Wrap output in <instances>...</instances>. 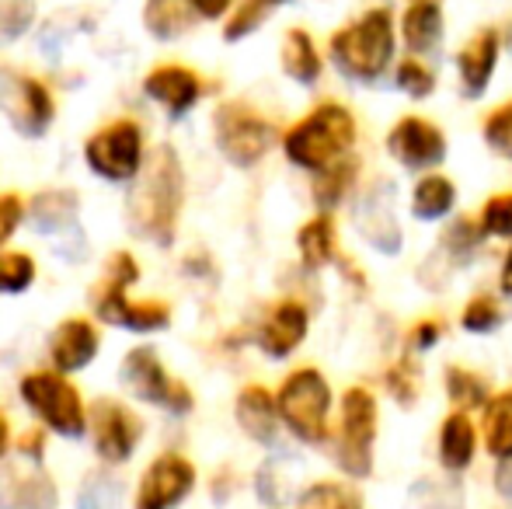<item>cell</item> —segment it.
<instances>
[{"instance_id":"cell-24","label":"cell","mask_w":512,"mask_h":509,"mask_svg":"<svg viewBox=\"0 0 512 509\" xmlns=\"http://www.w3.org/2000/svg\"><path fill=\"white\" fill-rule=\"evenodd\" d=\"M49 353H53L56 370L63 374H74V370H84L98 353V332L91 321L84 318H67L49 339Z\"/></svg>"},{"instance_id":"cell-22","label":"cell","mask_w":512,"mask_h":509,"mask_svg":"<svg viewBox=\"0 0 512 509\" xmlns=\"http://www.w3.org/2000/svg\"><path fill=\"white\" fill-rule=\"evenodd\" d=\"M234 419L237 426L244 429V436L255 443H276L279 436V426H283V419H279V405H276V394L269 391V387L262 384H248L237 391V401H234Z\"/></svg>"},{"instance_id":"cell-27","label":"cell","mask_w":512,"mask_h":509,"mask_svg":"<svg viewBox=\"0 0 512 509\" xmlns=\"http://www.w3.org/2000/svg\"><path fill=\"white\" fill-rule=\"evenodd\" d=\"M457 206V182L443 171H425L411 185V217L415 220H446Z\"/></svg>"},{"instance_id":"cell-33","label":"cell","mask_w":512,"mask_h":509,"mask_svg":"<svg viewBox=\"0 0 512 509\" xmlns=\"http://www.w3.org/2000/svg\"><path fill=\"white\" fill-rule=\"evenodd\" d=\"M286 4H293V0H237L234 11L227 14V25H223V39L227 42L248 39V35H255Z\"/></svg>"},{"instance_id":"cell-9","label":"cell","mask_w":512,"mask_h":509,"mask_svg":"<svg viewBox=\"0 0 512 509\" xmlns=\"http://www.w3.org/2000/svg\"><path fill=\"white\" fill-rule=\"evenodd\" d=\"M21 398L28 401L35 415L60 436H81L84 433V401L81 391L63 377V370H35L21 381Z\"/></svg>"},{"instance_id":"cell-13","label":"cell","mask_w":512,"mask_h":509,"mask_svg":"<svg viewBox=\"0 0 512 509\" xmlns=\"http://www.w3.org/2000/svg\"><path fill=\"white\" fill-rule=\"evenodd\" d=\"M502 49H506V35L495 25H481L474 28L464 39V46L453 56V70H457V88L467 102H478L488 95L495 74H499L502 63Z\"/></svg>"},{"instance_id":"cell-26","label":"cell","mask_w":512,"mask_h":509,"mask_svg":"<svg viewBox=\"0 0 512 509\" xmlns=\"http://www.w3.org/2000/svg\"><path fill=\"white\" fill-rule=\"evenodd\" d=\"M485 241L488 234L481 231V220L471 217V213H460L439 231L436 255L446 262V269H460V265H471L478 252H485Z\"/></svg>"},{"instance_id":"cell-34","label":"cell","mask_w":512,"mask_h":509,"mask_svg":"<svg viewBox=\"0 0 512 509\" xmlns=\"http://www.w3.org/2000/svg\"><path fill=\"white\" fill-rule=\"evenodd\" d=\"M422 387H425V377H422V367L415 363V353H405L384 370V391L398 401L401 408H415L418 398H422Z\"/></svg>"},{"instance_id":"cell-31","label":"cell","mask_w":512,"mask_h":509,"mask_svg":"<svg viewBox=\"0 0 512 509\" xmlns=\"http://www.w3.org/2000/svg\"><path fill=\"white\" fill-rule=\"evenodd\" d=\"M196 18L199 14L192 11L189 0H147V7H143V25L161 42L182 39L196 25Z\"/></svg>"},{"instance_id":"cell-11","label":"cell","mask_w":512,"mask_h":509,"mask_svg":"<svg viewBox=\"0 0 512 509\" xmlns=\"http://www.w3.org/2000/svg\"><path fill=\"white\" fill-rule=\"evenodd\" d=\"M84 157L108 182H133L143 168V129L133 119H115L84 143Z\"/></svg>"},{"instance_id":"cell-15","label":"cell","mask_w":512,"mask_h":509,"mask_svg":"<svg viewBox=\"0 0 512 509\" xmlns=\"http://www.w3.org/2000/svg\"><path fill=\"white\" fill-rule=\"evenodd\" d=\"M196 489V468L182 454H161L140 478L133 509H175Z\"/></svg>"},{"instance_id":"cell-5","label":"cell","mask_w":512,"mask_h":509,"mask_svg":"<svg viewBox=\"0 0 512 509\" xmlns=\"http://www.w3.org/2000/svg\"><path fill=\"white\" fill-rule=\"evenodd\" d=\"M380 436V401L370 387L352 384L338 401L335 426V464L345 478L363 482L373 475V454Z\"/></svg>"},{"instance_id":"cell-21","label":"cell","mask_w":512,"mask_h":509,"mask_svg":"<svg viewBox=\"0 0 512 509\" xmlns=\"http://www.w3.org/2000/svg\"><path fill=\"white\" fill-rule=\"evenodd\" d=\"M143 91L157 105H164L171 116H185L203 98V77L192 67H182V63H161V67H154L147 74Z\"/></svg>"},{"instance_id":"cell-1","label":"cell","mask_w":512,"mask_h":509,"mask_svg":"<svg viewBox=\"0 0 512 509\" xmlns=\"http://www.w3.org/2000/svg\"><path fill=\"white\" fill-rule=\"evenodd\" d=\"M398 14L387 4H370L328 35V60L345 81L373 88L398 63Z\"/></svg>"},{"instance_id":"cell-16","label":"cell","mask_w":512,"mask_h":509,"mask_svg":"<svg viewBox=\"0 0 512 509\" xmlns=\"http://www.w3.org/2000/svg\"><path fill=\"white\" fill-rule=\"evenodd\" d=\"M0 509H56L53 478L35 457L11 461L0 468Z\"/></svg>"},{"instance_id":"cell-43","label":"cell","mask_w":512,"mask_h":509,"mask_svg":"<svg viewBox=\"0 0 512 509\" xmlns=\"http://www.w3.org/2000/svg\"><path fill=\"white\" fill-rule=\"evenodd\" d=\"M21 217H25V203H21L18 196H0V248L7 245V238H11L14 231H18Z\"/></svg>"},{"instance_id":"cell-46","label":"cell","mask_w":512,"mask_h":509,"mask_svg":"<svg viewBox=\"0 0 512 509\" xmlns=\"http://www.w3.org/2000/svg\"><path fill=\"white\" fill-rule=\"evenodd\" d=\"M422 489H425V503L418 509H460L450 496H446V492L432 489V482H422Z\"/></svg>"},{"instance_id":"cell-7","label":"cell","mask_w":512,"mask_h":509,"mask_svg":"<svg viewBox=\"0 0 512 509\" xmlns=\"http://www.w3.org/2000/svg\"><path fill=\"white\" fill-rule=\"evenodd\" d=\"M213 140L223 161H230L234 168H255L283 136H279L276 123L265 112H258L255 105L223 102L213 112Z\"/></svg>"},{"instance_id":"cell-18","label":"cell","mask_w":512,"mask_h":509,"mask_svg":"<svg viewBox=\"0 0 512 509\" xmlns=\"http://www.w3.org/2000/svg\"><path fill=\"white\" fill-rule=\"evenodd\" d=\"M307 332H310L307 304L297 297H286L269 307L262 328H258V346H262V353L272 356V360H286V356H293L304 346Z\"/></svg>"},{"instance_id":"cell-10","label":"cell","mask_w":512,"mask_h":509,"mask_svg":"<svg viewBox=\"0 0 512 509\" xmlns=\"http://www.w3.org/2000/svg\"><path fill=\"white\" fill-rule=\"evenodd\" d=\"M384 147L391 154V161H398L401 168L415 171V175L439 171V164L450 154V140H446L443 126L429 116H418V112L394 119L384 136Z\"/></svg>"},{"instance_id":"cell-4","label":"cell","mask_w":512,"mask_h":509,"mask_svg":"<svg viewBox=\"0 0 512 509\" xmlns=\"http://www.w3.org/2000/svg\"><path fill=\"white\" fill-rule=\"evenodd\" d=\"M279 419L283 426L297 436L300 443H328L335 436L331 426V412H335V391H331L328 377L317 367H297L283 377L276 391Z\"/></svg>"},{"instance_id":"cell-2","label":"cell","mask_w":512,"mask_h":509,"mask_svg":"<svg viewBox=\"0 0 512 509\" xmlns=\"http://www.w3.org/2000/svg\"><path fill=\"white\" fill-rule=\"evenodd\" d=\"M185 206V171L175 147H157L143 161L140 175L133 178V192L126 199V220L140 238L171 245L175 227Z\"/></svg>"},{"instance_id":"cell-17","label":"cell","mask_w":512,"mask_h":509,"mask_svg":"<svg viewBox=\"0 0 512 509\" xmlns=\"http://www.w3.org/2000/svg\"><path fill=\"white\" fill-rule=\"evenodd\" d=\"M91 429H95L98 454H102V461L108 464L126 461L143 436L140 419H136L126 405H119V401H112V398H102L91 408Z\"/></svg>"},{"instance_id":"cell-3","label":"cell","mask_w":512,"mask_h":509,"mask_svg":"<svg viewBox=\"0 0 512 509\" xmlns=\"http://www.w3.org/2000/svg\"><path fill=\"white\" fill-rule=\"evenodd\" d=\"M359 143V119L338 98H324L314 109H307L290 129L283 133V154L293 168L321 171L342 157L356 154Z\"/></svg>"},{"instance_id":"cell-38","label":"cell","mask_w":512,"mask_h":509,"mask_svg":"<svg viewBox=\"0 0 512 509\" xmlns=\"http://www.w3.org/2000/svg\"><path fill=\"white\" fill-rule=\"evenodd\" d=\"M481 140L495 157L512 164V98L492 105L481 119Z\"/></svg>"},{"instance_id":"cell-29","label":"cell","mask_w":512,"mask_h":509,"mask_svg":"<svg viewBox=\"0 0 512 509\" xmlns=\"http://www.w3.org/2000/svg\"><path fill=\"white\" fill-rule=\"evenodd\" d=\"M481 447L495 461L512 457V387L495 391L481 408Z\"/></svg>"},{"instance_id":"cell-47","label":"cell","mask_w":512,"mask_h":509,"mask_svg":"<svg viewBox=\"0 0 512 509\" xmlns=\"http://www.w3.org/2000/svg\"><path fill=\"white\" fill-rule=\"evenodd\" d=\"M338 272H342V276L349 279V283L356 286L359 293H363V290H366V283H370V279H366V272L359 269V265L352 262V258H338Z\"/></svg>"},{"instance_id":"cell-8","label":"cell","mask_w":512,"mask_h":509,"mask_svg":"<svg viewBox=\"0 0 512 509\" xmlns=\"http://www.w3.org/2000/svg\"><path fill=\"white\" fill-rule=\"evenodd\" d=\"M119 381L133 398L147 401V405H161V408H168V412L182 415V412H192V405H196L189 387L168 374L161 356H157L150 346H136L122 356Z\"/></svg>"},{"instance_id":"cell-25","label":"cell","mask_w":512,"mask_h":509,"mask_svg":"<svg viewBox=\"0 0 512 509\" xmlns=\"http://www.w3.org/2000/svg\"><path fill=\"white\" fill-rule=\"evenodd\" d=\"M359 171H363L359 154H349V157H342V161L328 164V168L314 171V175H310V196H314L317 210L335 213L359 185Z\"/></svg>"},{"instance_id":"cell-42","label":"cell","mask_w":512,"mask_h":509,"mask_svg":"<svg viewBox=\"0 0 512 509\" xmlns=\"http://www.w3.org/2000/svg\"><path fill=\"white\" fill-rule=\"evenodd\" d=\"M446 335V321L429 314V318H418L415 325L405 332V346L408 353H429V349L439 346V339Z\"/></svg>"},{"instance_id":"cell-49","label":"cell","mask_w":512,"mask_h":509,"mask_svg":"<svg viewBox=\"0 0 512 509\" xmlns=\"http://www.w3.org/2000/svg\"><path fill=\"white\" fill-rule=\"evenodd\" d=\"M7 443H11V426H7V415L0 412V457H4Z\"/></svg>"},{"instance_id":"cell-35","label":"cell","mask_w":512,"mask_h":509,"mask_svg":"<svg viewBox=\"0 0 512 509\" xmlns=\"http://www.w3.org/2000/svg\"><path fill=\"white\" fill-rule=\"evenodd\" d=\"M297 509H366L363 496L349 482H314L300 492Z\"/></svg>"},{"instance_id":"cell-45","label":"cell","mask_w":512,"mask_h":509,"mask_svg":"<svg viewBox=\"0 0 512 509\" xmlns=\"http://www.w3.org/2000/svg\"><path fill=\"white\" fill-rule=\"evenodd\" d=\"M492 482H495V496L512 509V457H506V461H495Z\"/></svg>"},{"instance_id":"cell-44","label":"cell","mask_w":512,"mask_h":509,"mask_svg":"<svg viewBox=\"0 0 512 509\" xmlns=\"http://www.w3.org/2000/svg\"><path fill=\"white\" fill-rule=\"evenodd\" d=\"M189 4L203 21H220V18H227V14L234 11L237 0H189Z\"/></svg>"},{"instance_id":"cell-48","label":"cell","mask_w":512,"mask_h":509,"mask_svg":"<svg viewBox=\"0 0 512 509\" xmlns=\"http://www.w3.org/2000/svg\"><path fill=\"white\" fill-rule=\"evenodd\" d=\"M499 293L512 300V241H509L506 255H502V262H499Z\"/></svg>"},{"instance_id":"cell-40","label":"cell","mask_w":512,"mask_h":509,"mask_svg":"<svg viewBox=\"0 0 512 509\" xmlns=\"http://www.w3.org/2000/svg\"><path fill=\"white\" fill-rule=\"evenodd\" d=\"M35 0H0V46L14 42L32 28Z\"/></svg>"},{"instance_id":"cell-32","label":"cell","mask_w":512,"mask_h":509,"mask_svg":"<svg viewBox=\"0 0 512 509\" xmlns=\"http://www.w3.org/2000/svg\"><path fill=\"white\" fill-rule=\"evenodd\" d=\"M391 81H394V88H398L401 95L411 98V102H429V98L436 95V88H439L436 67H432L429 60H422V56H408V53L394 63Z\"/></svg>"},{"instance_id":"cell-37","label":"cell","mask_w":512,"mask_h":509,"mask_svg":"<svg viewBox=\"0 0 512 509\" xmlns=\"http://www.w3.org/2000/svg\"><path fill=\"white\" fill-rule=\"evenodd\" d=\"M77 217V196L74 192H39L32 199V220L39 231H56L67 227Z\"/></svg>"},{"instance_id":"cell-41","label":"cell","mask_w":512,"mask_h":509,"mask_svg":"<svg viewBox=\"0 0 512 509\" xmlns=\"http://www.w3.org/2000/svg\"><path fill=\"white\" fill-rule=\"evenodd\" d=\"M35 279V262L25 252L0 255V293H25Z\"/></svg>"},{"instance_id":"cell-39","label":"cell","mask_w":512,"mask_h":509,"mask_svg":"<svg viewBox=\"0 0 512 509\" xmlns=\"http://www.w3.org/2000/svg\"><path fill=\"white\" fill-rule=\"evenodd\" d=\"M481 231L488 241H512V189L492 192L478 210Z\"/></svg>"},{"instance_id":"cell-30","label":"cell","mask_w":512,"mask_h":509,"mask_svg":"<svg viewBox=\"0 0 512 509\" xmlns=\"http://www.w3.org/2000/svg\"><path fill=\"white\" fill-rule=\"evenodd\" d=\"M443 394H446V401H450V408H460V412H481L495 391H492V384H488V377H481L478 370L464 367V363H446Z\"/></svg>"},{"instance_id":"cell-6","label":"cell","mask_w":512,"mask_h":509,"mask_svg":"<svg viewBox=\"0 0 512 509\" xmlns=\"http://www.w3.org/2000/svg\"><path fill=\"white\" fill-rule=\"evenodd\" d=\"M140 279V265L129 252H115L108 258L105 279L91 293V304H95L98 318L108 325L129 328V332H157V328L171 325V307L164 300H129L126 286H133Z\"/></svg>"},{"instance_id":"cell-14","label":"cell","mask_w":512,"mask_h":509,"mask_svg":"<svg viewBox=\"0 0 512 509\" xmlns=\"http://www.w3.org/2000/svg\"><path fill=\"white\" fill-rule=\"evenodd\" d=\"M356 227L359 238L380 255H398L405 248V231H401L398 210H394V185L373 182L356 203Z\"/></svg>"},{"instance_id":"cell-20","label":"cell","mask_w":512,"mask_h":509,"mask_svg":"<svg viewBox=\"0 0 512 509\" xmlns=\"http://www.w3.org/2000/svg\"><path fill=\"white\" fill-rule=\"evenodd\" d=\"M481 447V426L471 419V412H460V408H450V412L439 419L436 429V457L439 468L446 475H464L474 464Z\"/></svg>"},{"instance_id":"cell-12","label":"cell","mask_w":512,"mask_h":509,"mask_svg":"<svg viewBox=\"0 0 512 509\" xmlns=\"http://www.w3.org/2000/svg\"><path fill=\"white\" fill-rule=\"evenodd\" d=\"M0 112L21 136H42L53 126L56 105L42 81L18 74L11 67H0Z\"/></svg>"},{"instance_id":"cell-19","label":"cell","mask_w":512,"mask_h":509,"mask_svg":"<svg viewBox=\"0 0 512 509\" xmlns=\"http://www.w3.org/2000/svg\"><path fill=\"white\" fill-rule=\"evenodd\" d=\"M398 35L408 56H436L446 42L443 0H405V11L398 14Z\"/></svg>"},{"instance_id":"cell-36","label":"cell","mask_w":512,"mask_h":509,"mask_svg":"<svg viewBox=\"0 0 512 509\" xmlns=\"http://www.w3.org/2000/svg\"><path fill=\"white\" fill-rule=\"evenodd\" d=\"M506 321V311H502V300L495 293H474L464 307H460V328L471 335H492L502 328Z\"/></svg>"},{"instance_id":"cell-23","label":"cell","mask_w":512,"mask_h":509,"mask_svg":"<svg viewBox=\"0 0 512 509\" xmlns=\"http://www.w3.org/2000/svg\"><path fill=\"white\" fill-rule=\"evenodd\" d=\"M279 67L300 88H314L324 74V53L317 49V39L307 28H286L283 42H279Z\"/></svg>"},{"instance_id":"cell-28","label":"cell","mask_w":512,"mask_h":509,"mask_svg":"<svg viewBox=\"0 0 512 509\" xmlns=\"http://www.w3.org/2000/svg\"><path fill=\"white\" fill-rule=\"evenodd\" d=\"M297 252L307 269H324L338 262V220L335 213L317 210L297 231Z\"/></svg>"}]
</instances>
